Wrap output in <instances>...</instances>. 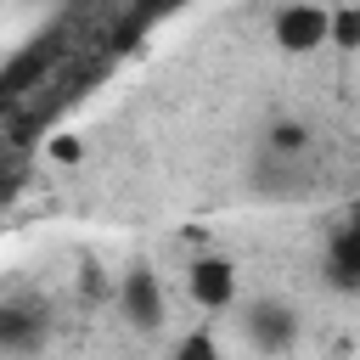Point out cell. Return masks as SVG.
Masks as SVG:
<instances>
[{
	"label": "cell",
	"instance_id": "8",
	"mask_svg": "<svg viewBox=\"0 0 360 360\" xmlns=\"http://www.w3.org/2000/svg\"><path fill=\"white\" fill-rule=\"evenodd\" d=\"M270 152H304L309 146V135H304V124H292V118H281V124H270Z\"/></svg>",
	"mask_w": 360,
	"mask_h": 360
},
{
	"label": "cell",
	"instance_id": "9",
	"mask_svg": "<svg viewBox=\"0 0 360 360\" xmlns=\"http://www.w3.org/2000/svg\"><path fill=\"white\" fill-rule=\"evenodd\" d=\"M180 354H214V338H180Z\"/></svg>",
	"mask_w": 360,
	"mask_h": 360
},
{
	"label": "cell",
	"instance_id": "2",
	"mask_svg": "<svg viewBox=\"0 0 360 360\" xmlns=\"http://www.w3.org/2000/svg\"><path fill=\"white\" fill-rule=\"evenodd\" d=\"M186 292H191V304L197 309H231L236 304V264L225 259V253H202V259H191L186 264Z\"/></svg>",
	"mask_w": 360,
	"mask_h": 360
},
{
	"label": "cell",
	"instance_id": "4",
	"mask_svg": "<svg viewBox=\"0 0 360 360\" xmlns=\"http://www.w3.org/2000/svg\"><path fill=\"white\" fill-rule=\"evenodd\" d=\"M242 332H248V343H253V349L287 354V349L298 343V315H292L287 304L259 298V304H248V309H242Z\"/></svg>",
	"mask_w": 360,
	"mask_h": 360
},
{
	"label": "cell",
	"instance_id": "10",
	"mask_svg": "<svg viewBox=\"0 0 360 360\" xmlns=\"http://www.w3.org/2000/svg\"><path fill=\"white\" fill-rule=\"evenodd\" d=\"M51 152H56V158H62V163H73V158H79V141H56V146H51Z\"/></svg>",
	"mask_w": 360,
	"mask_h": 360
},
{
	"label": "cell",
	"instance_id": "7",
	"mask_svg": "<svg viewBox=\"0 0 360 360\" xmlns=\"http://www.w3.org/2000/svg\"><path fill=\"white\" fill-rule=\"evenodd\" d=\"M332 45L360 51V6H332Z\"/></svg>",
	"mask_w": 360,
	"mask_h": 360
},
{
	"label": "cell",
	"instance_id": "1",
	"mask_svg": "<svg viewBox=\"0 0 360 360\" xmlns=\"http://www.w3.org/2000/svg\"><path fill=\"white\" fill-rule=\"evenodd\" d=\"M270 34H276V45L287 56H309V51L332 45V6H321V0H287V6H276Z\"/></svg>",
	"mask_w": 360,
	"mask_h": 360
},
{
	"label": "cell",
	"instance_id": "5",
	"mask_svg": "<svg viewBox=\"0 0 360 360\" xmlns=\"http://www.w3.org/2000/svg\"><path fill=\"white\" fill-rule=\"evenodd\" d=\"M326 281L338 292H360V219H349V214L326 242Z\"/></svg>",
	"mask_w": 360,
	"mask_h": 360
},
{
	"label": "cell",
	"instance_id": "6",
	"mask_svg": "<svg viewBox=\"0 0 360 360\" xmlns=\"http://www.w3.org/2000/svg\"><path fill=\"white\" fill-rule=\"evenodd\" d=\"M45 321L34 309H0V349H39Z\"/></svg>",
	"mask_w": 360,
	"mask_h": 360
},
{
	"label": "cell",
	"instance_id": "3",
	"mask_svg": "<svg viewBox=\"0 0 360 360\" xmlns=\"http://www.w3.org/2000/svg\"><path fill=\"white\" fill-rule=\"evenodd\" d=\"M112 298H118V309H124L129 326H141V332H158L163 326V287H158V270L152 264H129Z\"/></svg>",
	"mask_w": 360,
	"mask_h": 360
}]
</instances>
